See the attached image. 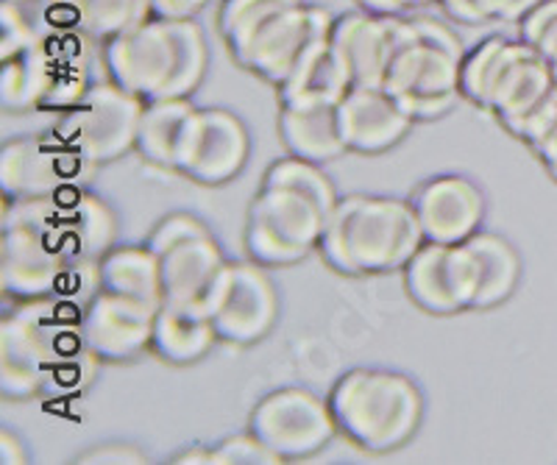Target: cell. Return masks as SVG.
Masks as SVG:
<instances>
[{
    "instance_id": "obj_1",
    "label": "cell",
    "mask_w": 557,
    "mask_h": 465,
    "mask_svg": "<svg viewBox=\"0 0 557 465\" xmlns=\"http://www.w3.org/2000/svg\"><path fill=\"white\" fill-rule=\"evenodd\" d=\"M117 217L84 187L7 201L0 224V290L12 301L62 296L87 304L114 246Z\"/></svg>"
},
{
    "instance_id": "obj_2",
    "label": "cell",
    "mask_w": 557,
    "mask_h": 465,
    "mask_svg": "<svg viewBox=\"0 0 557 465\" xmlns=\"http://www.w3.org/2000/svg\"><path fill=\"white\" fill-rule=\"evenodd\" d=\"M84 304L62 296L14 301L0 318V393L12 402L64 399L92 382Z\"/></svg>"
},
{
    "instance_id": "obj_3",
    "label": "cell",
    "mask_w": 557,
    "mask_h": 465,
    "mask_svg": "<svg viewBox=\"0 0 557 465\" xmlns=\"http://www.w3.org/2000/svg\"><path fill=\"white\" fill-rule=\"evenodd\" d=\"M332 17L307 0H221L218 34L237 67L282 87L332 34Z\"/></svg>"
},
{
    "instance_id": "obj_4",
    "label": "cell",
    "mask_w": 557,
    "mask_h": 465,
    "mask_svg": "<svg viewBox=\"0 0 557 465\" xmlns=\"http://www.w3.org/2000/svg\"><path fill=\"white\" fill-rule=\"evenodd\" d=\"M103 67L139 101L193 98L209 67V46L196 17H157L103 42Z\"/></svg>"
},
{
    "instance_id": "obj_5",
    "label": "cell",
    "mask_w": 557,
    "mask_h": 465,
    "mask_svg": "<svg viewBox=\"0 0 557 465\" xmlns=\"http://www.w3.org/2000/svg\"><path fill=\"white\" fill-rule=\"evenodd\" d=\"M424 246L410 201L391 196L337 198L326 217L318 254L335 274L382 276L405 271Z\"/></svg>"
},
{
    "instance_id": "obj_6",
    "label": "cell",
    "mask_w": 557,
    "mask_h": 465,
    "mask_svg": "<svg viewBox=\"0 0 557 465\" xmlns=\"http://www.w3.org/2000/svg\"><path fill=\"white\" fill-rule=\"evenodd\" d=\"M330 407L337 435L368 454H387L410 443L424 420V395L407 374L351 368L332 385Z\"/></svg>"
},
{
    "instance_id": "obj_7",
    "label": "cell",
    "mask_w": 557,
    "mask_h": 465,
    "mask_svg": "<svg viewBox=\"0 0 557 465\" xmlns=\"http://www.w3.org/2000/svg\"><path fill=\"white\" fill-rule=\"evenodd\" d=\"M555 90L549 64L524 39L491 34L462 56L460 96L494 115L507 135H519Z\"/></svg>"
},
{
    "instance_id": "obj_8",
    "label": "cell",
    "mask_w": 557,
    "mask_h": 465,
    "mask_svg": "<svg viewBox=\"0 0 557 465\" xmlns=\"http://www.w3.org/2000/svg\"><path fill=\"white\" fill-rule=\"evenodd\" d=\"M462 51L457 34L444 23L416 17L410 20L399 51L393 56L385 78V90L421 121L449 115L460 96Z\"/></svg>"
},
{
    "instance_id": "obj_9",
    "label": "cell",
    "mask_w": 557,
    "mask_h": 465,
    "mask_svg": "<svg viewBox=\"0 0 557 465\" xmlns=\"http://www.w3.org/2000/svg\"><path fill=\"white\" fill-rule=\"evenodd\" d=\"M330 206L293 181L262 179L246 217V251L265 268H285L318 251Z\"/></svg>"
},
{
    "instance_id": "obj_10",
    "label": "cell",
    "mask_w": 557,
    "mask_h": 465,
    "mask_svg": "<svg viewBox=\"0 0 557 465\" xmlns=\"http://www.w3.org/2000/svg\"><path fill=\"white\" fill-rule=\"evenodd\" d=\"M143 112L146 101H139L109 78L101 84H89L78 101L64 109L53 131L87 165H112L128 151H137Z\"/></svg>"
},
{
    "instance_id": "obj_11",
    "label": "cell",
    "mask_w": 557,
    "mask_h": 465,
    "mask_svg": "<svg viewBox=\"0 0 557 465\" xmlns=\"http://www.w3.org/2000/svg\"><path fill=\"white\" fill-rule=\"evenodd\" d=\"M248 429L282 463L307 460L323 452L337 435L330 399H321L301 385H287L262 395L251 410Z\"/></svg>"
},
{
    "instance_id": "obj_12",
    "label": "cell",
    "mask_w": 557,
    "mask_h": 465,
    "mask_svg": "<svg viewBox=\"0 0 557 465\" xmlns=\"http://www.w3.org/2000/svg\"><path fill=\"white\" fill-rule=\"evenodd\" d=\"M221 343L253 345L265 338L278 318V293L265 265L228 262L203 299Z\"/></svg>"
},
{
    "instance_id": "obj_13",
    "label": "cell",
    "mask_w": 557,
    "mask_h": 465,
    "mask_svg": "<svg viewBox=\"0 0 557 465\" xmlns=\"http://www.w3.org/2000/svg\"><path fill=\"white\" fill-rule=\"evenodd\" d=\"M96 167L78 156L57 131L28 135L0 148V192L3 201H34L67 187H82Z\"/></svg>"
},
{
    "instance_id": "obj_14",
    "label": "cell",
    "mask_w": 557,
    "mask_h": 465,
    "mask_svg": "<svg viewBox=\"0 0 557 465\" xmlns=\"http://www.w3.org/2000/svg\"><path fill=\"white\" fill-rule=\"evenodd\" d=\"M248 153L251 137L235 112L221 106H196L184 126L173 171L201 187H221L246 167Z\"/></svg>"
},
{
    "instance_id": "obj_15",
    "label": "cell",
    "mask_w": 557,
    "mask_h": 465,
    "mask_svg": "<svg viewBox=\"0 0 557 465\" xmlns=\"http://www.w3.org/2000/svg\"><path fill=\"white\" fill-rule=\"evenodd\" d=\"M78 71H73L62 51L45 34L20 51L0 56V103L7 112H28V109L57 106L62 101L57 96L76 103L87 87L78 81Z\"/></svg>"
},
{
    "instance_id": "obj_16",
    "label": "cell",
    "mask_w": 557,
    "mask_h": 465,
    "mask_svg": "<svg viewBox=\"0 0 557 465\" xmlns=\"http://www.w3.org/2000/svg\"><path fill=\"white\" fill-rule=\"evenodd\" d=\"M407 28H410V20L401 14H374L360 9V12H346L335 17L330 46L348 87L385 90L387 71Z\"/></svg>"
},
{
    "instance_id": "obj_17",
    "label": "cell",
    "mask_w": 557,
    "mask_h": 465,
    "mask_svg": "<svg viewBox=\"0 0 557 465\" xmlns=\"http://www.w3.org/2000/svg\"><path fill=\"white\" fill-rule=\"evenodd\" d=\"M162 304L98 287L84 304V338L98 363H128L151 351Z\"/></svg>"
},
{
    "instance_id": "obj_18",
    "label": "cell",
    "mask_w": 557,
    "mask_h": 465,
    "mask_svg": "<svg viewBox=\"0 0 557 465\" xmlns=\"http://www.w3.org/2000/svg\"><path fill=\"white\" fill-rule=\"evenodd\" d=\"M410 204L416 210L418 226L424 231V242H441V246L469 240L480 231L485 217V198L480 187L455 173L424 181L412 192Z\"/></svg>"
},
{
    "instance_id": "obj_19",
    "label": "cell",
    "mask_w": 557,
    "mask_h": 465,
    "mask_svg": "<svg viewBox=\"0 0 557 465\" xmlns=\"http://www.w3.org/2000/svg\"><path fill=\"white\" fill-rule=\"evenodd\" d=\"M346 151L376 156L399 146L410 135L416 117L396 96L380 87H351L337 106Z\"/></svg>"
},
{
    "instance_id": "obj_20",
    "label": "cell",
    "mask_w": 557,
    "mask_h": 465,
    "mask_svg": "<svg viewBox=\"0 0 557 465\" xmlns=\"http://www.w3.org/2000/svg\"><path fill=\"white\" fill-rule=\"evenodd\" d=\"M162 276V296L171 304H203L209 287L226 265L221 242L212 237L207 224L184 237L153 246Z\"/></svg>"
},
{
    "instance_id": "obj_21",
    "label": "cell",
    "mask_w": 557,
    "mask_h": 465,
    "mask_svg": "<svg viewBox=\"0 0 557 465\" xmlns=\"http://www.w3.org/2000/svg\"><path fill=\"white\" fill-rule=\"evenodd\" d=\"M337 106L341 101H278V137L287 151L318 165L343 156Z\"/></svg>"
},
{
    "instance_id": "obj_22",
    "label": "cell",
    "mask_w": 557,
    "mask_h": 465,
    "mask_svg": "<svg viewBox=\"0 0 557 465\" xmlns=\"http://www.w3.org/2000/svg\"><path fill=\"white\" fill-rule=\"evenodd\" d=\"M221 343L215 324L203 304H165L159 306L153 324L151 351L171 365H190L203 360L212 345Z\"/></svg>"
},
{
    "instance_id": "obj_23",
    "label": "cell",
    "mask_w": 557,
    "mask_h": 465,
    "mask_svg": "<svg viewBox=\"0 0 557 465\" xmlns=\"http://www.w3.org/2000/svg\"><path fill=\"white\" fill-rule=\"evenodd\" d=\"M405 287L412 304L421 306L430 315H457L455 276H451L449 246L441 242H424L405 265Z\"/></svg>"
},
{
    "instance_id": "obj_24",
    "label": "cell",
    "mask_w": 557,
    "mask_h": 465,
    "mask_svg": "<svg viewBox=\"0 0 557 465\" xmlns=\"http://www.w3.org/2000/svg\"><path fill=\"white\" fill-rule=\"evenodd\" d=\"M98 287L165 304L159 260L148 246H112L98 268Z\"/></svg>"
},
{
    "instance_id": "obj_25",
    "label": "cell",
    "mask_w": 557,
    "mask_h": 465,
    "mask_svg": "<svg viewBox=\"0 0 557 465\" xmlns=\"http://www.w3.org/2000/svg\"><path fill=\"white\" fill-rule=\"evenodd\" d=\"M193 112H196L193 98H168V101L146 103L137 135L139 156L151 165L173 171L178 142H182L184 126Z\"/></svg>"
},
{
    "instance_id": "obj_26",
    "label": "cell",
    "mask_w": 557,
    "mask_h": 465,
    "mask_svg": "<svg viewBox=\"0 0 557 465\" xmlns=\"http://www.w3.org/2000/svg\"><path fill=\"white\" fill-rule=\"evenodd\" d=\"M474 246L476 265H480V296H476V310H494L505 304L516 293L521 279V256L513 249V242H507L494 231H476L469 237Z\"/></svg>"
},
{
    "instance_id": "obj_27",
    "label": "cell",
    "mask_w": 557,
    "mask_h": 465,
    "mask_svg": "<svg viewBox=\"0 0 557 465\" xmlns=\"http://www.w3.org/2000/svg\"><path fill=\"white\" fill-rule=\"evenodd\" d=\"M73 17L84 37L96 39L103 46L109 39L128 34L132 28L151 20L153 7L151 0H76Z\"/></svg>"
},
{
    "instance_id": "obj_28",
    "label": "cell",
    "mask_w": 557,
    "mask_h": 465,
    "mask_svg": "<svg viewBox=\"0 0 557 465\" xmlns=\"http://www.w3.org/2000/svg\"><path fill=\"white\" fill-rule=\"evenodd\" d=\"M541 3L544 0H441L437 7H444V12L462 26H487V23H519Z\"/></svg>"
},
{
    "instance_id": "obj_29",
    "label": "cell",
    "mask_w": 557,
    "mask_h": 465,
    "mask_svg": "<svg viewBox=\"0 0 557 465\" xmlns=\"http://www.w3.org/2000/svg\"><path fill=\"white\" fill-rule=\"evenodd\" d=\"M519 39L544 56L549 67H557V0H544L519 20Z\"/></svg>"
},
{
    "instance_id": "obj_30",
    "label": "cell",
    "mask_w": 557,
    "mask_h": 465,
    "mask_svg": "<svg viewBox=\"0 0 557 465\" xmlns=\"http://www.w3.org/2000/svg\"><path fill=\"white\" fill-rule=\"evenodd\" d=\"M282 460L248 429L212 447V465H278Z\"/></svg>"
},
{
    "instance_id": "obj_31",
    "label": "cell",
    "mask_w": 557,
    "mask_h": 465,
    "mask_svg": "<svg viewBox=\"0 0 557 465\" xmlns=\"http://www.w3.org/2000/svg\"><path fill=\"white\" fill-rule=\"evenodd\" d=\"M82 465H143L148 463L146 452H139L134 447H123V443H107V447L89 449L87 454L76 457Z\"/></svg>"
},
{
    "instance_id": "obj_32",
    "label": "cell",
    "mask_w": 557,
    "mask_h": 465,
    "mask_svg": "<svg viewBox=\"0 0 557 465\" xmlns=\"http://www.w3.org/2000/svg\"><path fill=\"white\" fill-rule=\"evenodd\" d=\"M209 3H212V0H151L153 14H157V17H178V20L196 17V14L203 12Z\"/></svg>"
},
{
    "instance_id": "obj_33",
    "label": "cell",
    "mask_w": 557,
    "mask_h": 465,
    "mask_svg": "<svg viewBox=\"0 0 557 465\" xmlns=\"http://www.w3.org/2000/svg\"><path fill=\"white\" fill-rule=\"evenodd\" d=\"M355 3L360 9H366V12L374 14H405L412 12V9L435 7L441 0H355Z\"/></svg>"
},
{
    "instance_id": "obj_34",
    "label": "cell",
    "mask_w": 557,
    "mask_h": 465,
    "mask_svg": "<svg viewBox=\"0 0 557 465\" xmlns=\"http://www.w3.org/2000/svg\"><path fill=\"white\" fill-rule=\"evenodd\" d=\"M532 151H535V156L544 162V167L549 171L552 179L557 181V117H555V123L546 128L544 137H541L535 146H532Z\"/></svg>"
},
{
    "instance_id": "obj_35",
    "label": "cell",
    "mask_w": 557,
    "mask_h": 465,
    "mask_svg": "<svg viewBox=\"0 0 557 465\" xmlns=\"http://www.w3.org/2000/svg\"><path fill=\"white\" fill-rule=\"evenodd\" d=\"M176 465H212V447H193V449H184L182 454L171 460Z\"/></svg>"
},
{
    "instance_id": "obj_36",
    "label": "cell",
    "mask_w": 557,
    "mask_h": 465,
    "mask_svg": "<svg viewBox=\"0 0 557 465\" xmlns=\"http://www.w3.org/2000/svg\"><path fill=\"white\" fill-rule=\"evenodd\" d=\"M0 443H3V465H20V463H26V454H20L23 452V449H20V443H17V438H14L12 432H9V429H3V432H0Z\"/></svg>"
},
{
    "instance_id": "obj_37",
    "label": "cell",
    "mask_w": 557,
    "mask_h": 465,
    "mask_svg": "<svg viewBox=\"0 0 557 465\" xmlns=\"http://www.w3.org/2000/svg\"><path fill=\"white\" fill-rule=\"evenodd\" d=\"M552 71V76H555V84H557V67H549Z\"/></svg>"
},
{
    "instance_id": "obj_38",
    "label": "cell",
    "mask_w": 557,
    "mask_h": 465,
    "mask_svg": "<svg viewBox=\"0 0 557 465\" xmlns=\"http://www.w3.org/2000/svg\"><path fill=\"white\" fill-rule=\"evenodd\" d=\"M20 3H23V0H20Z\"/></svg>"
}]
</instances>
